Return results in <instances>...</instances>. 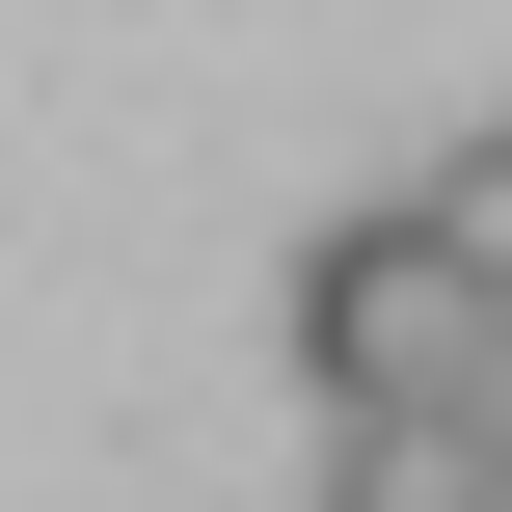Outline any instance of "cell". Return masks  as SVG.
Segmentation results:
<instances>
[{"label": "cell", "instance_id": "6da1fadb", "mask_svg": "<svg viewBox=\"0 0 512 512\" xmlns=\"http://www.w3.org/2000/svg\"><path fill=\"white\" fill-rule=\"evenodd\" d=\"M270 324H297V405H432V378L486 351V270L378 189V216H324V243H297V297H270Z\"/></svg>", "mask_w": 512, "mask_h": 512}, {"label": "cell", "instance_id": "3957f363", "mask_svg": "<svg viewBox=\"0 0 512 512\" xmlns=\"http://www.w3.org/2000/svg\"><path fill=\"white\" fill-rule=\"evenodd\" d=\"M405 216H432V243H459V270H486V297H512V135H459V162H432Z\"/></svg>", "mask_w": 512, "mask_h": 512}, {"label": "cell", "instance_id": "277c9868", "mask_svg": "<svg viewBox=\"0 0 512 512\" xmlns=\"http://www.w3.org/2000/svg\"><path fill=\"white\" fill-rule=\"evenodd\" d=\"M432 405H459V432H486V486H512V297H486V351H459V378H432Z\"/></svg>", "mask_w": 512, "mask_h": 512}, {"label": "cell", "instance_id": "7a4b0ae2", "mask_svg": "<svg viewBox=\"0 0 512 512\" xmlns=\"http://www.w3.org/2000/svg\"><path fill=\"white\" fill-rule=\"evenodd\" d=\"M324 512H512L459 405H324Z\"/></svg>", "mask_w": 512, "mask_h": 512}]
</instances>
